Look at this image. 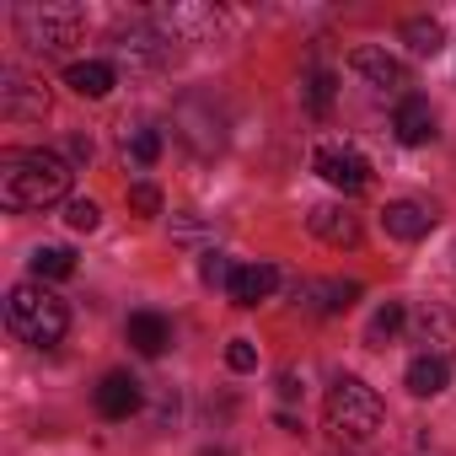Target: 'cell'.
<instances>
[{
	"instance_id": "4dcf8cb0",
	"label": "cell",
	"mask_w": 456,
	"mask_h": 456,
	"mask_svg": "<svg viewBox=\"0 0 456 456\" xmlns=\"http://www.w3.org/2000/svg\"><path fill=\"white\" fill-rule=\"evenodd\" d=\"M199 456H225V451H199Z\"/></svg>"
},
{
	"instance_id": "8fae6325",
	"label": "cell",
	"mask_w": 456,
	"mask_h": 456,
	"mask_svg": "<svg viewBox=\"0 0 456 456\" xmlns=\"http://www.w3.org/2000/svg\"><path fill=\"white\" fill-rule=\"evenodd\" d=\"M354 296H360V285H354V280H306V285H296V306L322 312V317L349 312V306H354Z\"/></svg>"
},
{
	"instance_id": "ac0fdd59",
	"label": "cell",
	"mask_w": 456,
	"mask_h": 456,
	"mask_svg": "<svg viewBox=\"0 0 456 456\" xmlns=\"http://www.w3.org/2000/svg\"><path fill=\"white\" fill-rule=\"evenodd\" d=\"M403 38H408V49H413L419 60H429V54H440L445 28H440L435 17H413V22H403Z\"/></svg>"
},
{
	"instance_id": "ba28073f",
	"label": "cell",
	"mask_w": 456,
	"mask_h": 456,
	"mask_svg": "<svg viewBox=\"0 0 456 456\" xmlns=\"http://www.w3.org/2000/svg\"><path fill=\"white\" fill-rule=\"evenodd\" d=\"M92 397H97V413H102V419H113V424H118V419H134V413H140V403H145V392H140V381H134L129 370H108V376L97 381V392H92Z\"/></svg>"
},
{
	"instance_id": "e0dca14e",
	"label": "cell",
	"mask_w": 456,
	"mask_h": 456,
	"mask_svg": "<svg viewBox=\"0 0 456 456\" xmlns=\"http://www.w3.org/2000/svg\"><path fill=\"white\" fill-rule=\"evenodd\" d=\"M403 381H408L413 397H440L451 387V365H445V354H413L408 370H403Z\"/></svg>"
},
{
	"instance_id": "83f0119b",
	"label": "cell",
	"mask_w": 456,
	"mask_h": 456,
	"mask_svg": "<svg viewBox=\"0 0 456 456\" xmlns=\"http://www.w3.org/2000/svg\"><path fill=\"white\" fill-rule=\"evenodd\" d=\"M172 237H177V242H199V237H204V220L177 215V220H172Z\"/></svg>"
},
{
	"instance_id": "4316f807",
	"label": "cell",
	"mask_w": 456,
	"mask_h": 456,
	"mask_svg": "<svg viewBox=\"0 0 456 456\" xmlns=\"http://www.w3.org/2000/svg\"><path fill=\"white\" fill-rule=\"evenodd\" d=\"M129 209H140V215H161V188H156V183H134V188H129Z\"/></svg>"
},
{
	"instance_id": "44dd1931",
	"label": "cell",
	"mask_w": 456,
	"mask_h": 456,
	"mask_svg": "<svg viewBox=\"0 0 456 456\" xmlns=\"http://www.w3.org/2000/svg\"><path fill=\"white\" fill-rule=\"evenodd\" d=\"M403 322H408V306H403V301H387V306L370 317V333H365V338H370V344H387V338L403 333Z\"/></svg>"
},
{
	"instance_id": "d6986e66",
	"label": "cell",
	"mask_w": 456,
	"mask_h": 456,
	"mask_svg": "<svg viewBox=\"0 0 456 456\" xmlns=\"http://www.w3.org/2000/svg\"><path fill=\"white\" fill-rule=\"evenodd\" d=\"M28 269H33V280H70L76 274V253L70 248H38L28 258Z\"/></svg>"
},
{
	"instance_id": "5bb4252c",
	"label": "cell",
	"mask_w": 456,
	"mask_h": 456,
	"mask_svg": "<svg viewBox=\"0 0 456 456\" xmlns=\"http://www.w3.org/2000/svg\"><path fill=\"white\" fill-rule=\"evenodd\" d=\"M124 338H129L134 354L156 360V354H167V344H172V322H167L161 312H134V317L124 322Z\"/></svg>"
},
{
	"instance_id": "30bf717a",
	"label": "cell",
	"mask_w": 456,
	"mask_h": 456,
	"mask_svg": "<svg viewBox=\"0 0 456 456\" xmlns=\"http://www.w3.org/2000/svg\"><path fill=\"white\" fill-rule=\"evenodd\" d=\"M349 70L365 81V86H376V92H397V86H408V70H403V60H392L387 49H354L349 54Z\"/></svg>"
},
{
	"instance_id": "9c48e42d",
	"label": "cell",
	"mask_w": 456,
	"mask_h": 456,
	"mask_svg": "<svg viewBox=\"0 0 456 456\" xmlns=\"http://www.w3.org/2000/svg\"><path fill=\"white\" fill-rule=\"evenodd\" d=\"M306 225H312V237H322L328 248H360V215L354 209H344V204H317L312 215H306Z\"/></svg>"
},
{
	"instance_id": "277c9868",
	"label": "cell",
	"mask_w": 456,
	"mask_h": 456,
	"mask_svg": "<svg viewBox=\"0 0 456 456\" xmlns=\"http://www.w3.org/2000/svg\"><path fill=\"white\" fill-rule=\"evenodd\" d=\"M81 28H86V12L81 6H49V0H44V6H22L17 12V33L38 54H60L65 44L81 38Z\"/></svg>"
},
{
	"instance_id": "9a60e30c",
	"label": "cell",
	"mask_w": 456,
	"mask_h": 456,
	"mask_svg": "<svg viewBox=\"0 0 456 456\" xmlns=\"http://www.w3.org/2000/svg\"><path fill=\"white\" fill-rule=\"evenodd\" d=\"M392 129H397L403 145H429V140H435V108L408 92V97L397 102V113H392Z\"/></svg>"
},
{
	"instance_id": "d4e9b609",
	"label": "cell",
	"mask_w": 456,
	"mask_h": 456,
	"mask_svg": "<svg viewBox=\"0 0 456 456\" xmlns=\"http://www.w3.org/2000/svg\"><path fill=\"white\" fill-rule=\"evenodd\" d=\"M232 274H237V264L225 258V253H204V264H199V280L204 285H232Z\"/></svg>"
},
{
	"instance_id": "cb8c5ba5",
	"label": "cell",
	"mask_w": 456,
	"mask_h": 456,
	"mask_svg": "<svg viewBox=\"0 0 456 456\" xmlns=\"http://www.w3.org/2000/svg\"><path fill=\"white\" fill-rule=\"evenodd\" d=\"M65 225H70V232H97V225H102V209H97L92 199H70V204H65Z\"/></svg>"
},
{
	"instance_id": "2e32d148",
	"label": "cell",
	"mask_w": 456,
	"mask_h": 456,
	"mask_svg": "<svg viewBox=\"0 0 456 456\" xmlns=\"http://www.w3.org/2000/svg\"><path fill=\"white\" fill-rule=\"evenodd\" d=\"M65 86L76 92V97H108L113 86H118V70L108 65V60H76V65H65Z\"/></svg>"
},
{
	"instance_id": "f546056e",
	"label": "cell",
	"mask_w": 456,
	"mask_h": 456,
	"mask_svg": "<svg viewBox=\"0 0 456 456\" xmlns=\"http://www.w3.org/2000/svg\"><path fill=\"white\" fill-rule=\"evenodd\" d=\"M280 397H301V387H296V376H290V370L280 376Z\"/></svg>"
},
{
	"instance_id": "7a4b0ae2",
	"label": "cell",
	"mask_w": 456,
	"mask_h": 456,
	"mask_svg": "<svg viewBox=\"0 0 456 456\" xmlns=\"http://www.w3.org/2000/svg\"><path fill=\"white\" fill-rule=\"evenodd\" d=\"M6 328L33 349H54L70 333V306L44 280H28V285H12L6 296Z\"/></svg>"
},
{
	"instance_id": "4fadbf2b",
	"label": "cell",
	"mask_w": 456,
	"mask_h": 456,
	"mask_svg": "<svg viewBox=\"0 0 456 456\" xmlns=\"http://www.w3.org/2000/svg\"><path fill=\"white\" fill-rule=\"evenodd\" d=\"M274 285H280V269L274 264H237L225 296H232V306H258V301L274 296Z\"/></svg>"
},
{
	"instance_id": "f1b7e54d",
	"label": "cell",
	"mask_w": 456,
	"mask_h": 456,
	"mask_svg": "<svg viewBox=\"0 0 456 456\" xmlns=\"http://www.w3.org/2000/svg\"><path fill=\"white\" fill-rule=\"evenodd\" d=\"M65 161H92V140L86 134H70L65 140Z\"/></svg>"
},
{
	"instance_id": "7402d4cb",
	"label": "cell",
	"mask_w": 456,
	"mask_h": 456,
	"mask_svg": "<svg viewBox=\"0 0 456 456\" xmlns=\"http://www.w3.org/2000/svg\"><path fill=\"white\" fill-rule=\"evenodd\" d=\"M413 333H419L424 354H440V349H445V338H451V322H445V312H424V317L413 322Z\"/></svg>"
},
{
	"instance_id": "603a6c76",
	"label": "cell",
	"mask_w": 456,
	"mask_h": 456,
	"mask_svg": "<svg viewBox=\"0 0 456 456\" xmlns=\"http://www.w3.org/2000/svg\"><path fill=\"white\" fill-rule=\"evenodd\" d=\"M333 86H338L333 70H312V76H306V108H312L317 118H328V108H333Z\"/></svg>"
},
{
	"instance_id": "7c38bea8",
	"label": "cell",
	"mask_w": 456,
	"mask_h": 456,
	"mask_svg": "<svg viewBox=\"0 0 456 456\" xmlns=\"http://www.w3.org/2000/svg\"><path fill=\"white\" fill-rule=\"evenodd\" d=\"M381 225H387V237H397V242H419V237L435 232V209L413 204V199H392L381 209Z\"/></svg>"
},
{
	"instance_id": "3957f363",
	"label": "cell",
	"mask_w": 456,
	"mask_h": 456,
	"mask_svg": "<svg viewBox=\"0 0 456 456\" xmlns=\"http://www.w3.org/2000/svg\"><path fill=\"white\" fill-rule=\"evenodd\" d=\"M387 408L376 397V387H365L360 376H338L328 387V429L344 440V445H365L376 429H381Z\"/></svg>"
},
{
	"instance_id": "5b68a950",
	"label": "cell",
	"mask_w": 456,
	"mask_h": 456,
	"mask_svg": "<svg viewBox=\"0 0 456 456\" xmlns=\"http://www.w3.org/2000/svg\"><path fill=\"white\" fill-rule=\"evenodd\" d=\"M172 129H177V140H183L193 156L225 151V113H220L209 97H183L177 113H172Z\"/></svg>"
},
{
	"instance_id": "6da1fadb",
	"label": "cell",
	"mask_w": 456,
	"mask_h": 456,
	"mask_svg": "<svg viewBox=\"0 0 456 456\" xmlns=\"http://www.w3.org/2000/svg\"><path fill=\"white\" fill-rule=\"evenodd\" d=\"M70 193V161L60 151H6L0 156V204L49 209Z\"/></svg>"
},
{
	"instance_id": "ffe728a7",
	"label": "cell",
	"mask_w": 456,
	"mask_h": 456,
	"mask_svg": "<svg viewBox=\"0 0 456 456\" xmlns=\"http://www.w3.org/2000/svg\"><path fill=\"white\" fill-rule=\"evenodd\" d=\"M124 156L134 161V167H156L161 161V129H124Z\"/></svg>"
},
{
	"instance_id": "484cf974",
	"label": "cell",
	"mask_w": 456,
	"mask_h": 456,
	"mask_svg": "<svg viewBox=\"0 0 456 456\" xmlns=\"http://www.w3.org/2000/svg\"><path fill=\"white\" fill-rule=\"evenodd\" d=\"M225 365H232V370H258V349H253V338H232V344H225Z\"/></svg>"
},
{
	"instance_id": "52a82bcc",
	"label": "cell",
	"mask_w": 456,
	"mask_h": 456,
	"mask_svg": "<svg viewBox=\"0 0 456 456\" xmlns=\"http://www.w3.org/2000/svg\"><path fill=\"white\" fill-rule=\"evenodd\" d=\"M0 113H6L12 124H28V118H49V92L22 76V70H6L0 76Z\"/></svg>"
},
{
	"instance_id": "8992f818",
	"label": "cell",
	"mask_w": 456,
	"mask_h": 456,
	"mask_svg": "<svg viewBox=\"0 0 456 456\" xmlns=\"http://www.w3.org/2000/svg\"><path fill=\"white\" fill-rule=\"evenodd\" d=\"M312 172H317L322 183H333L338 193H360V188L370 183V161H365L354 145H317Z\"/></svg>"
}]
</instances>
